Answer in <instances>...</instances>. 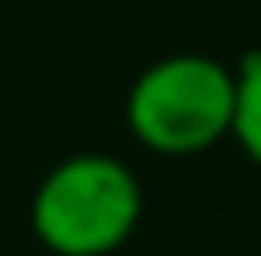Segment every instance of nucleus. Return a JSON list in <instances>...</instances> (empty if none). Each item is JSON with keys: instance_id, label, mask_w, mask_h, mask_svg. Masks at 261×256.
I'll return each mask as SVG.
<instances>
[{"instance_id": "obj_1", "label": "nucleus", "mask_w": 261, "mask_h": 256, "mask_svg": "<svg viewBox=\"0 0 261 256\" xmlns=\"http://www.w3.org/2000/svg\"><path fill=\"white\" fill-rule=\"evenodd\" d=\"M124 124L138 147L165 160H188L220 147L234 124V64L202 50L151 60L128 82Z\"/></svg>"}, {"instance_id": "obj_2", "label": "nucleus", "mask_w": 261, "mask_h": 256, "mask_svg": "<svg viewBox=\"0 0 261 256\" xmlns=\"http://www.w3.org/2000/svg\"><path fill=\"white\" fill-rule=\"evenodd\" d=\"M142 220V183L110 151H78L50 165L32 192L28 224L55 256H115Z\"/></svg>"}, {"instance_id": "obj_3", "label": "nucleus", "mask_w": 261, "mask_h": 256, "mask_svg": "<svg viewBox=\"0 0 261 256\" xmlns=\"http://www.w3.org/2000/svg\"><path fill=\"white\" fill-rule=\"evenodd\" d=\"M229 137L239 142V151L261 165V50H243V60L234 64V124Z\"/></svg>"}]
</instances>
